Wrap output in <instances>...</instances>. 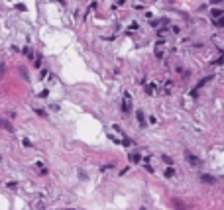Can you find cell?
Returning <instances> with one entry per match:
<instances>
[{
  "label": "cell",
  "instance_id": "cell-1",
  "mask_svg": "<svg viewBox=\"0 0 224 210\" xmlns=\"http://www.w3.org/2000/svg\"><path fill=\"white\" fill-rule=\"evenodd\" d=\"M185 157H187V161H189L193 167H199V165H201V159H199L197 155H193L191 151H185Z\"/></svg>",
  "mask_w": 224,
  "mask_h": 210
},
{
  "label": "cell",
  "instance_id": "cell-2",
  "mask_svg": "<svg viewBox=\"0 0 224 210\" xmlns=\"http://www.w3.org/2000/svg\"><path fill=\"white\" fill-rule=\"evenodd\" d=\"M173 206H175L177 210H189V204L183 202L181 198H173Z\"/></svg>",
  "mask_w": 224,
  "mask_h": 210
},
{
  "label": "cell",
  "instance_id": "cell-3",
  "mask_svg": "<svg viewBox=\"0 0 224 210\" xmlns=\"http://www.w3.org/2000/svg\"><path fill=\"white\" fill-rule=\"evenodd\" d=\"M0 128H4L6 132H14V126H12L6 118H0Z\"/></svg>",
  "mask_w": 224,
  "mask_h": 210
},
{
  "label": "cell",
  "instance_id": "cell-4",
  "mask_svg": "<svg viewBox=\"0 0 224 210\" xmlns=\"http://www.w3.org/2000/svg\"><path fill=\"white\" fill-rule=\"evenodd\" d=\"M128 159H130L132 163H140V153H138V151H132V153L128 155Z\"/></svg>",
  "mask_w": 224,
  "mask_h": 210
},
{
  "label": "cell",
  "instance_id": "cell-5",
  "mask_svg": "<svg viewBox=\"0 0 224 210\" xmlns=\"http://www.w3.org/2000/svg\"><path fill=\"white\" fill-rule=\"evenodd\" d=\"M130 108H132V102H130V96H126V100H124V104H122V110L130 112Z\"/></svg>",
  "mask_w": 224,
  "mask_h": 210
},
{
  "label": "cell",
  "instance_id": "cell-6",
  "mask_svg": "<svg viewBox=\"0 0 224 210\" xmlns=\"http://www.w3.org/2000/svg\"><path fill=\"white\" fill-rule=\"evenodd\" d=\"M201 181H202V183H208V185H212V183H214V179L210 177V175H202Z\"/></svg>",
  "mask_w": 224,
  "mask_h": 210
},
{
  "label": "cell",
  "instance_id": "cell-7",
  "mask_svg": "<svg viewBox=\"0 0 224 210\" xmlns=\"http://www.w3.org/2000/svg\"><path fill=\"white\" fill-rule=\"evenodd\" d=\"M165 177H167V179H171V177H175V171H173V167H169L167 171H165Z\"/></svg>",
  "mask_w": 224,
  "mask_h": 210
},
{
  "label": "cell",
  "instance_id": "cell-8",
  "mask_svg": "<svg viewBox=\"0 0 224 210\" xmlns=\"http://www.w3.org/2000/svg\"><path fill=\"white\" fill-rule=\"evenodd\" d=\"M214 24H216L218 28H224V16H222V18H218V20H216Z\"/></svg>",
  "mask_w": 224,
  "mask_h": 210
},
{
  "label": "cell",
  "instance_id": "cell-9",
  "mask_svg": "<svg viewBox=\"0 0 224 210\" xmlns=\"http://www.w3.org/2000/svg\"><path fill=\"white\" fill-rule=\"evenodd\" d=\"M163 161H165V163H167L169 167L173 165V161H171V157H167V155H163Z\"/></svg>",
  "mask_w": 224,
  "mask_h": 210
},
{
  "label": "cell",
  "instance_id": "cell-10",
  "mask_svg": "<svg viewBox=\"0 0 224 210\" xmlns=\"http://www.w3.org/2000/svg\"><path fill=\"white\" fill-rule=\"evenodd\" d=\"M20 73H22V77H24V79H28V73H26V69H24V67L20 69Z\"/></svg>",
  "mask_w": 224,
  "mask_h": 210
},
{
  "label": "cell",
  "instance_id": "cell-11",
  "mask_svg": "<svg viewBox=\"0 0 224 210\" xmlns=\"http://www.w3.org/2000/svg\"><path fill=\"white\" fill-rule=\"evenodd\" d=\"M2 75H4V65L0 63V77H2Z\"/></svg>",
  "mask_w": 224,
  "mask_h": 210
},
{
  "label": "cell",
  "instance_id": "cell-12",
  "mask_svg": "<svg viewBox=\"0 0 224 210\" xmlns=\"http://www.w3.org/2000/svg\"><path fill=\"white\" fill-rule=\"evenodd\" d=\"M67 210H73V208H67Z\"/></svg>",
  "mask_w": 224,
  "mask_h": 210
}]
</instances>
